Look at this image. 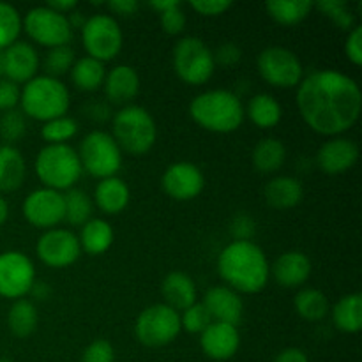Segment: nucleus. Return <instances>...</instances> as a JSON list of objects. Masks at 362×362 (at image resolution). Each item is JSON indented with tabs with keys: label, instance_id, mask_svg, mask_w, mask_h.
I'll return each mask as SVG.
<instances>
[{
	"label": "nucleus",
	"instance_id": "obj_24",
	"mask_svg": "<svg viewBox=\"0 0 362 362\" xmlns=\"http://www.w3.org/2000/svg\"><path fill=\"white\" fill-rule=\"evenodd\" d=\"M265 202L271 205L272 209L278 211H286V209H293L296 205L300 204L304 197L303 182L296 177L279 175L269 180L264 187Z\"/></svg>",
	"mask_w": 362,
	"mask_h": 362
},
{
	"label": "nucleus",
	"instance_id": "obj_22",
	"mask_svg": "<svg viewBox=\"0 0 362 362\" xmlns=\"http://www.w3.org/2000/svg\"><path fill=\"white\" fill-rule=\"evenodd\" d=\"M103 87L110 103L127 106L140 92V76L133 66L119 64L106 73Z\"/></svg>",
	"mask_w": 362,
	"mask_h": 362
},
{
	"label": "nucleus",
	"instance_id": "obj_14",
	"mask_svg": "<svg viewBox=\"0 0 362 362\" xmlns=\"http://www.w3.org/2000/svg\"><path fill=\"white\" fill-rule=\"evenodd\" d=\"M39 260L52 269H64L80 258L81 247L78 235L66 228L46 230L35 244Z\"/></svg>",
	"mask_w": 362,
	"mask_h": 362
},
{
	"label": "nucleus",
	"instance_id": "obj_53",
	"mask_svg": "<svg viewBox=\"0 0 362 362\" xmlns=\"http://www.w3.org/2000/svg\"><path fill=\"white\" fill-rule=\"evenodd\" d=\"M7 216H9V205H7V202L0 197V226L7 221Z\"/></svg>",
	"mask_w": 362,
	"mask_h": 362
},
{
	"label": "nucleus",
	"instance_id": "obj_6",
	"mask_svg": "<svg viewBox=\"0 0 362 362\" xmlns=\"http://www.w3.org/2000/svg\"><path fill=\"white\" fill-rule=\"evenodd\" d=\"M35 173L45 187L53 191H69L81 177L78 152L66 145H46L35 158Z\"/></svg>",
	"mask_w": 362,
	"mask_h": 362
},
{
	"label": "nucleus",
	"instance_id": "obj_46",
	"mask_svg": "<svg viewBox=\"0 0 362 362\" xmlns=\"http://www.w3.org/2000/svg\"><path fill=\"white\" fill-rule=\"evenodd\" d=\"M345 55L349 57L350 62L354 66H361L362 64V27L356 25L352 30L349 32V37L345 41Z\"/></svg>",
	"mask_w": 362,
	"mask_h": 362
},
{
	"label": "nucleus",
	"instance_id": "obj_15",
	"mask_svg": "<svg viewBox=\"0 0 362 362\" xmlns=\"http://www.w3.org/2000/svg\"><path fill=\"white\" fill-rule=\"evenodd\" d=\"M21 209L25 219L35 228H57V225L64 221V194L48 187H39L27 194Z\"/></svg>",
	"mask_w": 362,
	"mask_h": 362
},
{
	"label": "nucleus",
	"instance_id": "obj_38",
	"mask_svg": "<svg viewBox=\"0 0 362 362\" xmlns=\"http://www.w3.org/2000/svg\"><path fill=\"white\" fill-rule=\"evenodd\" d=\"M76 62V55L74 49L67 46H57V48H49L48 53L45 55L42 60V67L46 71V76H52L59 80V76H64L69 73L73 64Z\"/></svg>",
	"mask_w": 362,
	"mask_h": 362
},
{
	"label": "nucleus",
	"instance_id": "obj_48",
	"mask_svg": "<svg viewBox=\"0 0 362 362\" xmlns=\"http://www.w3.org/2000/svg\"><path fill=\"white\" fill-rule=\"evenodd\" d=\"M214 55L216 66L221 64V66H235V64L240 62V57H243V52H240L239 46L235 42H225V45L218 46L216 52H212Z\"/></svg>",
	"mask_w": 362,
	"mask_h": 362
},
{
	"label": "nucleus",
	"instance_id": "obj_13",
	"mask_svg": "<svg viewBox=\"0 0 362 362\" xmlns=\"http://www.w3.org/2000/svg\"><path fill=\"white\" fill-rule=\"evenodd\" d=\"M35 283V269L30 258L21 251L0 253V297L23 299Z\"/></svg>",
	"mask_w": 362,
	"mask_h": 362
},
{
	"label": "nucleus",
	"instance_id": "obj_54",
	"mask_svg": "<svg viewBox=\"0 0 362 362\" xmlns=\"http://www.w3.org/2000/svg\"><path fill=\"white\" fill-rule=\"evenodd\" d=\"M0 78H2V59H0Z\"/></svg>",
	"mask_w": 362,
	"mask_h": 362
},
{
	"label": "nucleus",
	"instance_id": "obj_51",
	"mask_svg": "<svg viewBox=\"0 0 362 362\" xmlns=\"http://www.w3.org/2000/svg\"><path fill=\"white\" fill-rule=\"evenodd\" d=\"M46 7H49V9L55 11V13L59 14L69 16V14L78 7V2H74V0H49V2L46 4Z\"/></svg>",
	"mask_w": 362,
	"mask_h": 362
},
{
	"label": "nucleus",
	"instance_id": "obj_34",
	"mask_svg": "<svg viewBox=\"0 0 362 362\" xmlns=\"http://www.w3.org/2000/svg\"><path fill=\"white\" fill-rule=\"evenodd\" d=\"M293 308L303 320L318 322L327 317L329 300L318 288H303L293 299Z\"/></svg>",
	"mask_w": 362,
	"mask_h": 362
},
{
	"label": "nucleus",
	"instance_id": "obj_2",
	"mask_svg": "<svg viewBox=\"0 0 362 362\" xmlns=\"http://www.w3.org/2000/svg\"><path fill=\"white\" fill-rule=\"evenodd\" d=\"M218 272L237 293H258L267 286L271 265L253 240H232L219 253Z\"/></svg>",
	"mask_w": 362,
	"mask_h": 362
},
{
	"label": "nucleus",
	"instance_id": "obj_21",
	"mask_svg": "<svg viewBox=\"0 0 362 362\" xmlns=\"http://www.w3.org/2000/svg\"><path fill=\"white\" fill-rule=\"evenodd\" d=\"M311 269L313 265L306 253L296 250L285 251L271 265V276L283 288H297L310 279Z\"/></svg>",
	"mask_w": 362,
	"mask_h": 362
},
{
	"label": "nucleus",
	"instance_id": "obj_19",
	"mask_svg": "<svg viewBox=\"0 0 362 362\" xmlns=\"http://www.w3.org/2000/svg\"><path fill=\"white\" fill-rule=\"evenodd\" d=\"M205 310L211 315L212 322H221L237 327L243 320L244 303L239 293L230 286H212L205 292L204 303Z\"/></svg>",
	"mask_w": 362,
	"mask_h": 362
},
{
	"label": "nucleus",
	"instance_id": "obj_49",
	"mask_svg": "<svg viewBox=\"0 0 362 362\" xmlns=\"http://www.w3.org/2000/svg\"><path fill=\"white\" fill-rule=\"evenodd\" d=\"M105 6L113 14H120V16H131L140 9V4L134 2V0H113V2H106Z\"/></svg>",
	"mask_w": 362,
	"mask_h": 362
},
{
	"label": "nucleus",
	"instance_id": "obj_42",
	"mask_svg": "<svg viewBox=\"0 0 362 362\" xmlns=\"http://www.w3.org/2000/svg\"><path fill=\"white\" fill-rule=\"evenodd\" d=\"M159 23H161V28L165 30V34H182L184 28H186V13L182 11L180 2H177L175 6H172L170 9L159 13Z\"/></svg>",
	"mask_w": 362,
	"mask_h": 362
},
{
	"label": "nucleus",
	"instance_id": "obj_50",
	"mask_svg": "<svg viewBox=\"0 0 362 362\" xmlns=\"http://www.w3.org/2000/svg\"><path fill=\"white\" fill-rule=\"evenodd\" d=\"M274 362H310V359H308L304 350L290 346V349H285L283 352H279L278 356H276Z\"/></svg>",
	"mask_w": 362,
	"mask_h": 362
},
{
	"label": "nucleus",
	"instance_id": "obj_16",
	"mask_svg": "<svg viewBox=\"0 0 362 362\" xmlns=\"http://www.w3.org/2000/svg\"><path fill=\"white\" fill-rule=\"evenodd\" d=\"M163 191L177 202H189L197 198L205 187L204 172L197 165L179 161L170 165L161 177Z\"/></svg>",
	"mask_w": 362,
	"mask_h": 362
},
{
	"label": "nucleus",
	"instance_id": "obj_3",
	"mask_svg": "<svg viewBox=\"0 0 362 362\" xmlns=\"http://www.w3.org/2000/svg\"><path fill=\"white\" fill-rule=\"evenodd\" d=\"M189 115L198 126L211 133L228 134L243 126L246 113L235 92L214 88L202 92L191 101Z\"/></svg>",
	"mask_w": 362,
	"mask_h": 362
},
{
	"label": "nucleus",
	"instance_id": "obj_27",
	"mask_svg": "<svg viewBox=\"0 0 362 362\" xmlns=\"http://www.w3.org/2000/svg\"><path fill=\"white\" fill-rule=\"evenodd\" d=\"M115 233H113L112 225L101 218H90L83 226L78 240H80L81 251L88 255H98L106 253L112 247Z\"/></svg>",
	"mask_w": 362,
	"mask_h": 362
},
{
	"label": "nucleus",
	"instance_id": "obj_55",
	"mask_svg": "<svg viewBox=\"0 0 362 362\" xmlns=\"http://www.w3.org/2000/svg\"><path fill=\"white\" fill-rule=\"evenodd\" d=\"M0 362H11V361H7V359H0Z\"/></svg>",
	"mask_w": 362,
	"mask_h": 362
},
{
	"label": "nucleus",
	"instance_id": "obj_28",
	"mask_svg": "<svg viewBox=\"0 0 362 362\" xmlns=\"http://www.w3.org/2000/svg\"><path fill=\"white\" fill-rule=\"evenodd\" d=\"M286 159V147L278 138H264L258 141L253 148V161L255 170L262 175H272L278 172Z\"/></svg>",
	"mask_w": 362,
	"mask_h": 362
},
{
	"label": "nucleus",
	"instance_id": "obj_4",
	"mask_svg": "<svg viewBox=\"0 0 362 362\" xmlns=\"http://www.w3.org/2000/svg\"><path fill=\"white\" fill-rule=\"evenodd\" d=\"M20 105L25 117L45 124L57 117L66 115L71 105V95L60 80L46 74H37L23 85Z\"/></svg>",
	"mask_w": 362,
	"mask_h": 362
},
{
	"label": "nucleus",
	"instance_id": "obj_18",
	"mask_svg": "<svg viewBox=\"0 0 362 362\" xmlns=\"http://www.w3.org/2000/svg\"><path fill=\"white\" fill-rule=\"evenodd\" d=\"M359 159V147L356 141L343 136H334L325 141L317 152V163L327 175L346 173Z\"/></svg>",
	"mask_w": 362,
	"mask_h": 362
},
{
	"label": "nucleus",
	"instance_id": "obj_12",
	"mask_svg": "<svg viewBox=\"0 0 362 362\" xmlns=\"http://www.w3.org/2000/svg\"><path fill=\"white\" fill-rule=\"evenodd\" d=\"M28 37L46 48L67 46L73 39V27L66 14H59L46 6L32 7L21 20Z\"/></svg>",
	"mask_w": 362,
	"mask_h": 362
},
{
	"label": "nucleus",
	"instance_id": "obj_20",
	"mask_svg": "<svg viewBox=\"0 0 362 362\" xmlns=\"http://www.w3.org/2000/svg\"><path fill=\"white\" fill-rule=\"evenodd\" d=\"M202 352L214 361H226L237 354L240 346V332L233 325L212 322L200 334Z\"/></svg>",
	"mask_w": 362,
	"mask_h": 362
},
{
	"label": "nucleus",
	"instance_id": "obj_8",
	"mask_svg": "<svg viewBox=\"0 0 362 362\" xmlns=\"http://www.w3.org/2000/svg\"><path fill=\"white\" fill-rule=\"evenodd\" d=\"M81 170L95 179L103 180L108 177H115L122 166V151L115 144L113 136L106 131H90L85 134L80 144Z\"/></svg>",
	"mask_w": 362,
	"mask_h": 362
},
{
	"label": "nucleus",
	"instance_id": "obj_11",
	"mask_svg": "<svg viewBox=\"0 0 362 362\" xmlns=\"http://www.w3.org/2000/svg\"><path fill=\"white\" fill-rule=\"evenodd\" d=\"M258 74L276 88H293L303 81L304 67L299 57L283 46H269L257 57Z\"/></svg>",
	"mask_w": 362,
	"mask_h": 362
},
{
	"label": "nucleus",
	"instance_id": "obj_5",
	"mask_svg": "<svg viewBox=\"0 0 362 362\" xmlns=\"http://www.w3.org/2000/svg\"><path fill=\"white\" fill-rule=\"evenodd\" d=\"M113 140L122 152L131 156H144L154 147L158 140V126L147 108L138 105L122 106L113 115Z\"/></svg>",
	"mask_w": 362,
	"mask_h": 362
},
{
	"label": "nucleus",
	"instance_id": "obj_17",
	"mask_svg": "<svg viewBox=\"0 0 362 362\" xmlns=\"http://www.w3.org/2000/svg\"><path fill=\"white\" fill-rule=\"evenodd\" d=\"M0 59H2V74L6 80L16 85L27 83L32 78L37 76L39 66H41L37 49L30 42L25 41H16L9 48L4 49L0 53Z\"/></svg>",
	"mask_w": 362,
	"mask_h": 362
},
{
	"label": "nucleus",
	"instance_id": "obj_25",
	"mask_svg": "<svg viewBox=\"0 0 362 362\" xmlns=\"http://www.w3.org/2000/svg\"><path fill=\"white\" fill-rule=\"evenodd\" d=\"M131 191L119 177H108L99 180L94 191V202L99 211L108 216H117L129 205Z\"/></svg>",
	"mask_w": 362,
	"mask_h": 362
},
{
	"label": "nucleus",
	"instance_id": "obj_31",
	"mask_svg": "<svg viewBox=\"0 0 362 362\" xmlns=\"http://www.w3.org/2000/svg\"><path fill=\"white\" fill-rule=\"evenodd\" d=\"M336 329L346 334H356L362 329V296L359 292L343 296L332 310Z\"/></svg>",
	"mask_w": 362,
	"mask_h": 362
},
{
	"label": "nucleus",
	"instance_id": "obj_45",
	"mask_svg": "<svg viewBox=\"0 0 362 362\" xmlns=\"http://www.w3.org/2000/svg\"><path fill=\"white\" fill-rule=\"evenodd\" d=\"M21 88L9 80H0V112L16 110L20 105Z\"/></svg>",
	"mask_w": 362,
	"mask_h": 362
},
{
	"label": "nucleus",
	"instance_id": "obj_39",
	"mask_svg": "<svg viewBox=\"0 0 362 362\" xmlns=\"http://www.w3.org/2000/svg\"><path fill=\"white\" fill-rule=\"evenodd\" d=\"M318 11L331 21L332 25L339 28V30L350 32L356 27V16L350 11L349 4L341 2V0H322V2L315 4Z\"/></svg>",
	"mask_w": 362,
	"mask_h": 362
},
{
	"label": "nucleus",
	"instance_id": "obj_26",
	"mask_svg": "<svg viewBox=\"0 0 362 362\" xmlns=\"http://www.w3.org/2000/svg\"><path fill=\"white\" fill-rule=\"evenodd\" d=\"M27 175V165L16 147L0 145V191L13 193L20 189Z\"/></svg>",
	"mask_w": 362,
	"mask_h": 362
},
{
	"label": "nucleus",
	"instance_id": "obj_52",
	"mask_svg": "<svg viewBox=\"0 0 362 362\" xmlns=\"http://www.w3.org/2000/svg\"><path fill=\"white\" fill-rule=\"evenodd\" d=\"M30 292L34 293L35 299H46V297H48V293H49V288H48V285H46V283L35 281Z\"/></svg>",
	"mask_w": 362,
	"mask_h": 362
},
{
	"label": "nucleus",
	"instance_id": "obj_40",
	"mask_svg": "<svg viewBox=\"0 0 362 362\" xmlns=\"http://www.w3.org/2000/svg\"><path fill=\"white\" fill-rule=\"evenodd\" d=\"M27 134V117L23 115L21 110H9L4 112L0 117V140L4 145L14 147L16 141Z\"/></svg>",
	"mask_w": 362,
	"mask_h": 362
},
{
	"label": "nucleus",
	"instance_id": "obj_32",
	"mask_svg": "<svg viewBox=\"0 0 362 362\" xmlns=\"http://www.w3.org/2000/svg\"><path fill=\"white\" fill-rule=\"evenodd\" d=\"M313 7L315 2L311 0H271L265 4L269 16L283 27L299 25L300 21L310 16Z\"/></svg>",
	"mask_w": 362,
	"mask_h": 362
},
{
	"label": "nucleus",
	"instance_id": "obj_33",
	"mask_svg": "<svg viewBox=\"0 0 362 362\" xmlns=\"http://www.w3.org/2000/svg\"><path fill=\"white\" fill-rule=\"evenodd\" d=\"M37 310H35L34 303L27 299L14 300L7 313V325L16 338H28L37 327Z\"/></svg>",
	"mask_w": 362,
	"mask_h": 362
},
{
	"label": "nucleus",
	"instance_id": "obj_7",
	"mask_svg": "<svg viewBox=\"0 0 362 362\" xmlns=\"http://www.w3.org/2000/svg\"><path fill=\"white\" fill-rule=\"evenodd\" d=\"M173 71L187 85H204L216 71L214 55L207 42L194 35L179 39L172 53Z\"/></svg>",
	"mask_w": 362,
	"mask_h": 362
},
{
	"label": "nucleus",
	"instance_id": "obj_41",
	"mask_svg": "<svg viewBox=\"0 0 362 362\" xmlns=\"http://www.w3.org/2000/svg\"><path fill=\"white\" fill-rule=\"evenodd\" d=\"M211 324V315L202 303H194L180 315V327L189 334H202Z\"/></svg>",
	"mask_w": 362,
	"mask_h": 362
},
{
	"label": "nucleus",
	"instance_id": "obj_47",
	"mask_svg": "<svg viewBox=\"0 0 362 362\" xmlns=\"http://www.w3.org/2000/svg\"><path fill=\"white\" fill-rule=\"evenodd\" d=\"M189 6L202 16L214 18L225 14L232 7V2H228V0H194Z\"/></svg>",
	"mask_w": 362,
	"mask_h": 362
},
{
	"label": "nucleus",
	"instance_id": "obj_23",
	"mask_svg": "<svg viewBox=\"0 0 362 362\" xmlns=\"http://www.w3.org/2000/svg\"><path fill=\"white\" fill-rule=\"evenodd\" d=\"M161 296L165 299L163 304L179 313L197 303V285L186 272L173 271L163 279Z\"/></svg>",
	"mask_w": 362,
	"mask_h": 362
},
{
	"label": "nucleus",
	"instance_id": "obj_9",
	"mask_svg": "<svg viewBox=\"0 0 362 362\" xmlns=\"http://www.w3.org/2000/svg\"><path fill=\"white\" fill-rule=\"evenodd\" d=\"M81 42L87 57L110 62L120 53L124 45V34L119 21L110 14H94L87 18L81 27Z\"/></svg>",
	"mask_w": 362,
	"mask_h": 362
},
{
	"label": "nucleus",
	"instance_id": "obj_10",
	"mask_svg": "<svg viewBox=\"0 0 362 362\" xmlns=\"http://www.w3.org/2000/svg\"><path fill=\"white\" fill-rule=\"evenodd\" d=\"M180 331V315L166 304H152L145 308L134 324L136 339L151 349L170 345L173 339H177Z\"/></svg>",
	"mask_w": 362,
	"mask_h": 362
},
{
	"label": "nucleus",
	"instance_id": "obj_29",
	"mask_svg": "<svg viewBox=\"0 0 362 362\" xmlns=\"http://www.w3.org/2000/svg\"><path fill=\"white\" fill-rule=\"evenodd\" d=\"M244 113L260 129H272L281 120L283 108L274 95L257 94L250 99L247 106L244 108Z\"/></svg>",
	"mask_w": 362,
	"mask_h": 362
},
{
	"label": "nucleus",
	"instance_id": "obj_35",
	"mask_svg": "<svg viewBox=\"0 0 362 362\" xmlns=\"http://www.w3.org/2000/svg\"><path fill=\"white\" fill-rule=\"evenodd\" d=\"M92 216V198L85 191L73 189L64 194V219L73 226H83Z\"/></svg>",
	"mask_w": 362,
	"mask_h": 362
},
{
	"label": "nucleus",
	"instance_id": "obj_30",
	"mask_svg": "<svg viewBox=\"0 0 362 362\" xmlns=\"http://www.w3.org/2000/svg\"><path fill=\"white\" fill-rule=\"evenodd\" d=\"M71 81L74 87L81 92H95L103 87L106 78L105 64L92 57H81L76 59L69 71Z\"/></svg>",
	"mask_w": 362,
	"mask_h": 362
},
{
	"label": "nucleus",
	"instance_id": "obj_36",
	"mask_svg": "<svg viewBox=\"0 0 362 362\" xmlns=\"http://www.w3.org/2000/svg\"><path fill=\"white\" fill-rule=\"evenodd\" d=\"M78 133V122L69 115L57 117L42 124L41 136L48 145H66Z\"/></svg>",
	"mask_w": 362,
	"mask_h": 362
},
{
	"label": "nucleus",
	"instance_id": "obj_43",
	"mask_svg": "<svg viewBox=\"0 0 362 362\" xmlns=\"http://www.w3.org/2000/svg\"><path fill=\"white\" fill-rule=\"evenodd\" d=\"M81 362H115V350L106 339H94L81 354Z\"/></svg>",
	"mask_w": 362,
	"mask_h": 362
},
{
	"label": "nucleus",
	"instance_id": "obj_1",
	"mask_svg": "<svg viewBox=\"0 0 362 362\" xmlns=\"http://www.w3.org/2000/svg\"><path fill=\"white\" fill-rule=\"evenodd\" d=\"M296 99L304 122L322 136L343 134L361 117V87L341 71L320 69L306 74L297 85Z\"/></svg>",
	"mask_w": 362,
	"mask_h": 362
},
{
	"label": "nucleus",
	"instance_id": "obj_44",
	"mask_svg": "<svg viewBox=\"0 0 362 362\" xmlns=\"http://www.w3.org/2000/svg\"><path fill=\"white\" fill-rule=\"evenodd\" d=\"M230 233H232L233 240H253L255 233H257V223L251 216L237 214L230 223Z\"/></svg>",
	"mask_w": 362,
	"mask_h": 362
},
{
	"label": "nucleus",
	"instance_id": "obj_37",
	"mask_svg": "<svg viewBox=\"0 0 362 362\" xmlns=\"http://www.w3.org/2000/svg\"><path fill=\"white\" fill-rule=\"evenodd\" d=\"M21 14L11 4L0 2V52L18 41L21 34Z\"/></svg>",
	"mask_w": 362,
	"mask_h": 362
}]
</instances>
